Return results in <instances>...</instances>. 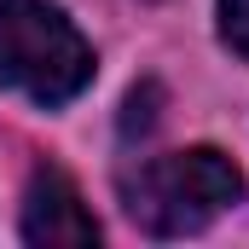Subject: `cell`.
Segmentation results:
<instances>
[{
    "mask_svg": "<svg viewBox=\"0 0 249 249\" xmlns=\"http://www.w3.org/2000/svg\"><path fill=\"white\" fill-rule=\"evenodd\" d=\"M87 81H93V47L58 6L0 0V87L35 105H70Z\"/></svg>",
    "mask_w": 249,
    "mask_h": 249,
    "instance_id": "7a4b0ae2",
    "label": "cell"
},
{
    "mask_svg": "<svg viewBox=\"0 0 249 249\" xmlns=\"http://www.w3.org/2000/svg\"><path fill=\"white\" fill-rule=\"evenodd\" d=\"M127 220L151 238H186L203 232L214 214H226L244 197V174L226 151L214 145H191V151H168L151 157L133 180L122 186Z\"/></svg>",
    "mask_w": 249,
    "mask_h": 249,
    "instance_id": "6da1fadb",
    "label": "cell"
},
{
    "mask_svg": "<svg viewBox=\"0 0 249 249\" xmlns=\"http://www.w3.org/2000/svg\"><path fill=\"white\" fill-rule=\"evenodd\" d=\"M157 110H162V87H157V81L133 87V93H127V105H122V139L151 133V127H157Z\"/></svg>",
    "mask_w": 249,
    "mask_h": 249,
    "instance_id": "277c9868",
    "label": "cell"
},
{
    "mask_svg": "<svg viewBox=\"0 0 249 249\" xmlns=\"http://www.w3.org/2000/svg\"><path fill=\"white\" fill-rule=\"evenodd\" d=\"M220 41L249 58V0H220Z\"/></svg>",
    "mask_w": 249,
    "mask_h": 249,
    "instance_id": "5b68a950",
    "label": "cell"
},
{
    "mask_svg": "<svg viewBox=\"0 0 249 249\" xmlns=\"http://www.w3.org/2000/svg\"><path fill=\"white\" fill-rule=\"evenodd\" d=\"M23 238L41 249H81L99 244V220L93 209L81 203V191L70 186L64 168H41L29 180V197H23Z\"/></svg>",
    "mask_w": 249,
    "mask_h": 249,
    "instance_id": "3957f363",
    "label": "cell"
}]
</instances>
